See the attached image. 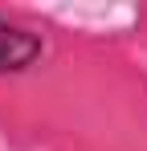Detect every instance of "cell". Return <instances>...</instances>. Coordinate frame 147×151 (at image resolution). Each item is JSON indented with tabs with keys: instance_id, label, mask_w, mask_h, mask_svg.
Returning <instances> with one entry per match:
<instances>
[{
	"instance_id": "cell-1",
	"label": "cell",
	"mask_w": 147,
	"mask_h": 151,
	"mask_svg": "<svg viewBox=\"0 0 147 151\" xmlns=\"http://www.w3.org/2000/svg\"><path fill=\"white\" fill-rule=\"evenodd\" d=\"M41 49H45L41 33L21 29V25H12V21L0 17V74H21V70H29V65L41 57Z\"/></svg>"
}]
</instances>
